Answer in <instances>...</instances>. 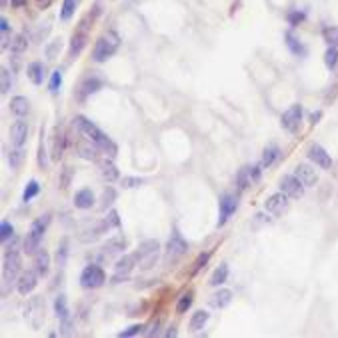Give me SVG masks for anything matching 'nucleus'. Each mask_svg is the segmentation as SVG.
Masks as SVG:
<instances>
[{"mask_svg":"<svg viewBox=\"0 0 338 338\" xmlns=\"http://www.w3.org/2000/svg\"><path fill=\"white\" fill-rule=\"evenodd\" d=\"M20 276V254L16 250H8L4 254L2 264V294H8V288L12 290V284L18 282Z\"/></svg>","mask_w":338,"mask_h":338,"instance_id":"obj_1","label":"nucleus"},{"mask_svg":"<svg viewBox=\"0 0 338 338\" xmlns=\"http://www.w3.org/2000/svg\"><path fill=\"white\" fill-rule=\"evenodd\" d=\"M48 224H50V214H44V216H40V218H36V220L32 222L28 234H26V238H24V252H26V254H36L38 252L40 240H42L44 230H46V226Z\"/></svg>","mask_w":338,"mask_h":338,"instance_id":"obj_2","label":"nucleus"},{"mask_svg":"<svg viewBox=\"0 0 338 338\" xmlns=\"http://www.w3.org/2000/svg\"><path fill=\"white\" fill-rule=\"evenodd\" d=\"M118 46H120V38H118V34H116V32H106V34H102V36L96 40L92 58L96 62H106V60L118 50Z\"/></svg>","mask_w":338,"mask_h":338,"instance_id":"obj_3","label":"nucleus"},{"mask_svg":"<svg viewBox=\"0 0 338 338\" xmlns=\"http://www.w3.org/2000/svg\"><path fill=\"white\" fill-rule=\"evenodd\" d=\"M136 254V260L140 270H151L154 264L158 262V256H160V245L158 240H144L142 245L138 246V250L134 252Z\"/></svg>","mask_w":338,"mask_h":338,"instance_id":"obj_4","label":"nucleus"},{"mask_svg":"<svg viewBox=\"0 0 338 338\" xmlns=\"http://www.w3.org/2000/svg\"><path fill=\"white\" fill-rule=\"evenodd\" d=\"M108 228H110V224H108L106 220H92V222H86V224L80 228V232H78V240L84 242V245L94 242V240H98Z\"/></svg>","mask_w":338,"mask_h":338,"instance_id":"obj_5","label":"nucleus"},{"mask_svg":"<svg viewBox=\"0 0 338 338\" xmlns=\"http://www.w3.org/2000/svg\"><path fill=\"white\" fill-rule=\"evenodd\" d=\"M104 282H106V274L98 264H88L80 274V284L84 288H100Z\"/></svg>","mask_w":338,"mask_h":338,"instance_id":"obj_6","label":"nucleus"},{"mask_svg":"<svg viewBox=\"0 0 338 338\" xmlns=\"http://www.w3.org/2000/svg\"><path fill=\"white\" fill-rule=\"evenodd\" d=\"M186 252H188L186 240L182 238V234H180L178 230H174V232L170 234L168 242H166V260H168V262H174V260H178L180 256H184Z\"/></svg>","mask_w":338,"mask_h":338,"instance_id":"obj_7","label":"nucleus"},{"mask_svg":"<svg viewBox=\"0 0 338 338\" xmlns=\"http://www.w3.org/2000/svg\"><path fill=\"white\" fill-rule=\"evenodd\" d=\"M26 318L30 322V326L38 330L40 326H42V322H44V301L40 298V296H32L30 301H28V306H26Z\"/></svg>","mask_w":338,"mask_h":338,"instance_id":"obj_8","label":"nucleus"},{"mask_svg":"<svg viewBox=\"0 0 338 338\" xmlns=\"http://www.w3.org/2000/svg\"><path fill=\"white\" fill-rule=\"evenodd\" d=\"M74 126H76V130L80 132V134H84L86 138H90V140H94L96 144H100L102 140H104V132L100 130L94 122H90V120H86L84 116H76L74 118Z\"/></svg>","mask_w":338,"mask_h":338,"instance_id":"obj_9","label":"nucleus"},{"mask_svg":"<svg viewBox=\"0 0 338 338\" xmlns=\"http://www.w3.org/2000/svg\"><path fill=\"white\" fill-rule=\"evenodd\" d=\"M280 190L288 198H302L304 194V184L296 174H286L280 180Z\"/></svg>","mask_w":338,"mask_h":338,"instance_id":"obj_10","label":"nucleus"},{"mask_svg":"<svg viewBox=\"0 0 338 338\" xmlns=\"http://www.w3.org/2000/svg\"><path fill=\"white\" fill-rule=\"evenodd\" d=\"M136 254H124L122 258H118L114 264V282H120V278H126L136 266Z\"/></svg>","mask_w":338,"mask_h":338,"instance_id":"obj_11","label":"nucleus"},{"mask_svg":"<svg viewBox=\"0 0 338 338\" xmlns=\"http://www.w3.org/2000/svg\"><path fill=\"white\" fill-rule=\"evenodd\" d=\"M38 270H24V272H20L18 276V282H16V288H18V292L22 296H26V294H30L34 288H36L38 284Z\"/></svg>","mask_w":338,"mask_h":338,"instance_id":"obj_12","label":"nucleus"},{"mask_svg":"<svg viewBox=\"0 0 338 338\" xmlns=\"http://www.w3.org/2000/svg\"><path fill=\"white\" fill-rule=\"evenodd\" d=\"M220 218H218V226H224L226 220L236 212V208H238V196L236 194H224L222 198H220Z\"/></svg>","mask_w":338,"mask_h":338,"instance_id":"obj_13","label":"nucleus"},{"mask_svg":"<svg viewBox=\"0 0 338 338\" xmlns=\"http://www.w3.org/2000/svg\"><path fill=\"white\" fill-rule=\"evenodd\" d=\"M266 212H270V214H274V216H282L286 210H288V196L284 194V192H278V194H272L268 200H266Z\"/></svg>","mask_w":338,"mask_h":338,"instance_id":"obj_14","label":"nucleus"},{"mask_svg":"<svg viewBox=\"0 0 338 338\" xmlns=\"http://www.w3.org/2000/svg\"><path fill=\"white\" fill-rule=\"evenodd\" d=\"M301 118H302V106L301 104H292L286 112L282 114L280 122L288 132H294L298 128V124H301Z\"/></svg>","mask_w":338,"mask_h":338,"instance_id":"obj_15","label":"nucleus"},{"mask_svg":"<svg viewBox=\"0 0 338 338\" xmlns=\"http://www.w3.org/2000/svg\"><path fill=\"white\" fill-rule=\"evenodd\" d=\"M308 158L322 170L332 168V158H330V154L324 151L322 146H318V144H312V146L308 148Z\"/></svg>","mask_w":338,"mask_h":338,"instance_id":"obj_16","label":"nucleus"},{"mask_svg":"<svg viewBox=\"0 0 338 338\" xmlns=\"http://www.w3.org/2000/svg\"><path fill=\"white\" fill-rule=\"evenodd\" d=\"M76 148H78V156L84 158V160H96L98 158V151H100V146L94 140H90V138L80 140Z\"/></svg>","mask_w":338,"mask_h":338,"instance_id":"obj_17","label":"nucleus"},{"mask_svg":"<svg viewBox=\"0 0 338 338\" xmlns=\"http://www.w3.org/2000/svg\"><path fill=\"white\" fill-rule=\"evenodd\" d=\"M294 174L301 178L304 186H314V184L318 182V174H316V170L312 168V166H308V164H296Z\"/></svg>","mask_w":338,"mask_h":338,"instance_id":"obj_18","label":"nucleus"},{"mask_svg":"<svg viewBox=\"0 0 338 338\" xmlns=\"http://www.w3.org/2000/svg\"><path fill=\"white\" fill-rule=\"evenodd\" d=\"M10 142L14 144V146H22L24 142H26V136H28V126H26V122L24 120H16L12 126H10Z\"/></svg>","mask_w":338,"mask_h":338,"instance_id":"obj_19","label":"nucleus"},{"mask_svg":"<svg viewBox=\"0 0 338 338\" xmlns=\"http://www.w3.org/2000/svg\"><path fill=\"white\" fill-rule=\"evenodd\" d=\"M124 248H126V240H124L122 236H114L110 240H106V245L102 246V254L108 258V256H112V254H122Z\"/></svg>","mask_w":338,"mask_h":338,"instance_id":"obj_20","label":"nucleus"},{"mask_svg":"<svg viewBox=\"0 0 338 338\" xmlns=\"http://www.w3.org/2000/svg\"><path fill=\"white\" fill-rule=\"evenodd\" d=\"M100 176H102L106 182H116V180L120 178V172H118L116 164H114L110 158H106V160L100 162Z\"/></svg>","mask_w":338,"mask_h":338,"instance_id":"obj_21","label":"nucleus"},{"mask_svg":"<svg viewBox=\"0 0 338 338\" xmlns=\"http://www.w3.org/2000/svg\"><path fill=\"white\" fill-rule=\"evenodd\" d=\"M86 40H88V32L78 28L76 34L72 36V42H70V58H78V54L82 52V48L86 46Z\"/></svg>","mask_w":338,"mask_h":338,"instance_id":"obj_22","label":"nucleus"},{"mask_svg":"<svg viewBox=\"0 0 338 338\" xmlns=\"http://www.w3.org/2000/svg\"><path fill=\"white\" fill-rule=\"evenodd\" d=\"M100 88H102V80L100 78H88V80H84L80 84V90H78V100H84L86 96L98 92Z\"/></svg>","mask_w":338,"mask_h":338,"instance_id":"obj_23","label":"nucleus"},{"mask_svg":"<svg viewBox=\"0 0 338 338\" xmlns=\"http://www.w3.org/2000/svg\"><path fill=\"white\" fill-rule=\"evenodd\" d=\"M94 204V194L90 188H82L74 194V206L80 210H86Z\"/></svg>","mask_w":338,"mask_h":338,"instance_id":"obj_24","label":"nucleus"},{"mask_svg":"<svg viewBox=\"0 0 338 338\" xmlns=\"http://www.w3.org/2000/svg\"><path fill=\"white\" fill-rule=\"evenodd\" d=\"M34 268L38 270L40 276H46L48 268H50V254L42 248H38V252L34 254Z\"/></svg>","mask_w":338,"mask_h":338,"instance_id":"obj_25","label":"nucleus"},{"mask_svg":"<svg viewBox=\"0 0 338 338\" xmlns=\"http://www.w3.org/2000/svg\"><path fill=\"white\" fill-rule=\"evenodd\" d=\"M64 138H66L64 132L60 130V128H54V134H52V148H50L54 160H60V158H62V152H64Z\"/></svg>","mask_w":338,"mask_h":338,"instance_id":"obj_26","label":"nucleus"},{"mask_svg":"<svg viewBox=\"0 0 338 338\" xmlns=\"http://www.w3.org/2000/svg\"><path fill=\"white\" fill-rule=\"evenodd\" d=\"M26 76L30 78V82L32 84H42V80H44V66H42V62H30L28 64V68H26Z\"/></svg>","mask_w":338,"mask_h":338,"instance_id":"obj_27","label":"nucleus"},{"mask_svg":"<svg viewBox=\"0 0 338 338\" xmlns=\"http://www.w3.org/2000/svg\"><path fill=\"white\" fill-rule=\"evenodd\" d=\"M230 301H232V292L226 290V288H222V290H218V292L212 294L210 306H214V308H226V306L230 304Z\"/></svg>","mask_w":338,"mask_h":338,"instance_id":"obj_28","label":"nucleus"},{"mask_svg":"<svg viewBox=\"0 0 338 338\" xmlns=\"http://www.w3.org/2000/svg\"><path fill=\"white\" fill-rule=\"evenodd\" d=\"M10 112L14 114V116H26L28 114V100L24 98V96H14L12 100H10Z\"/></svg>","mask_w":338,"mask_h":338,"instance_id":"obj_29","label":"nucleus"},{"mask_svg":"<svg viewBox=\"0 0 338 338\" xmlns=\"http://www.w3.org/2000/svg\"><path fill=\"white\" fill-rule=\"evenodd\" d=\"M208 316H210V314H208L206 310H198V312H194L192 318H190V324H188L190 330H192V332H200V330L204 328V324L208 322Z\"/></svg>","mask_w":338,"mask_h":338,"instance_id":"obj_30","label":"nucleus"},{"mask_svg":"<svg viewBox=\"0 0 338 338\" xmlns=\"http://www.w3.org/2000/svg\"><path fill=\"white\" fill-rule=\"evenodd\" d=\"M22 162H24V151H22V146H14L8 152V164L12 170H18L22 166Z\"/></svg>","mask_w":338,"mask_h":338,"instance_id":"obj_31","label":"nucleus"},{"mask_svg":"<svg viewBox=\"0 0 338 338\" xmlns=\"http://www.w3.org/2000/svg\"><path fill=\"white\" fill-rule=\"evenodd\" d=\"M54 312L60 320L70 316V310H68V302H66V296L64 294H58L57 301H54Z\"/></svg>","mask_w":338,"mask_h":338,"instance_id":"obj_32","label":"nucleus"},{"mask_svg":"<svg viewBox=\"0 0 338 338\" xmlns=\"http://www.w3.org/2000/svg\"><path fill=\"white\" fill-rule=\"evenodd\" d=\"M236 184H238V190H246L250 184H254V182H252V176H250V166H245V168L238 170V174H236Z\"/></svg>","mask_w":338,"mask_h":338,"instance_id":"obj_33","label":"nucleus"},{"mask_svg":"<svg viewBox=\"0 0 338 338\" xmlns=\"http://www.w3.org/2000/svg\"><path fill=\"white\" fill-rule=\"evenodd\" d=\"M226 278H228V266L226 264H220L214 272H212V276H210V284L212 286H220V284H224Z\"/></svg>","mask_w":338,"mask_h":338,"instance_id":"obj_34","label":"nucleus"},{"mask_svg":"<svg viewBox=\"0 0 338 338\" xmlns=\"http://www.w3.org/2000/svg\"><path fill=\"white\" fill-rule=\"evenodd\" d=\"M114 200H116V190L112 186H106L102 190V196H100V208L102 210L110 208L114 204Z\"/></svg>","mask_w":338,"mask_h":338,"instance_id":"obj_35","label":"nucleus"},{"mask_svg":"<svg viewBox=\"0 0 338 338\" xmlns=\"http://www.w3.org/2000/svg\"><path fill=\"white\" fill-rule=\"evenodd\" d=\"M38 192H40V184H38L36 180H30L26 188H24V192H22V200L24 202H30L34 196H38Z\"/></svg>","mask_w":338,"mask_h":338,"instance_id":"obj_36","label":"nucleus"},{"mask_svg":"<svg viewBox=\"0 0 338 338\" xmlns=\"http://www.w3.org/2000/svg\"><path fill=\"white\" fill-rule=\"evenodd\" d=\"M38 166L46 168L48 158H46V146H44V128H40V144H38Z\"/></svg>","mask_w":338,"mask_h":338,"instance_id":"obj_37","label":"nucleus"},{"mask_svg":"<svg viewBox=\"0 0 338 338\" xmlns=\"http://www.w3.org/2000/svg\"><path fill=\"white\" fill-rule=\"evenodd\" d=\"M286 44H288V48H290V50H292L296 57H304V54H306V48H304V46H302L301 42H298L296 38L292 36L290 32L286 34Z\"/></svg>","mask_w":338,"mask_h":338,"instance_id":"obj_38","label":"nucleus"},{"mask_svg":"<svg viewBox=\"0 0 338 338\" xmlns=\"http://www.w3.org/2000/svg\"><path fill=\"white\" fill-rule=\"evenodd\" d=\"M68 260V238H62L60 240V248L57 250V262L58 266H64Z\"/></svg>","mask_w":338,"mask_h":338,"instance_id":"obj_39","label":"nucleus"},{"mask_svg":"<svg viewBox=\"0 0 338 338\" xmlns=\"http://www.w3.org/2000/svg\"><path fill=\"white\" fill-rule=\"evenodd\" d=\"M26 46H28V42H26V38L22 36V34H16L14 40H10V50L14 54H22L26 50Z\"/></svg>","mask_w":338,"mask_h":338,"instance_id":"obj_40","label":"nucleus"},{"mask_svg":"<svg viewBox=\"0 0 338 338\" xmlns=\"http://www.w3.org/2000/svg\"><path fill=\"white\" fill-rule=\"evenodd\" d=\"M76 10V0H64L62 2V10H60V18L70 20Z\"/></svg>","mask_w":338,"mask_h":338,"instance_id":"obj_41","label":"nucleus"},{"mask_svg":"<svg viewBox=\"0 0 338 338\" xmlns=\"http://www.w3.org/2000/svg\"><path fill=\"white\" fill-rule=\"evenodd\" d=\"M338 62V48L336 46H328V50L324 52V64L328 68H334Z\"/></svg>","mask_w":338,"mask_h":338,"instance_id":"obj_42","label":"nucleus"},{"mask_svg":"<svg viewBox=\"0 0 338 338\" xmlns=\"http://www.w3.org/2000/svg\"><path fill=\"white\" fill-rule=\"evenodd\" d=\"M322 36H324V40L328 42V46H336V48H338V26H330V28H324Z\"/></svg>","mask_w":338,"mask_h":338,"instance_id":"obj_43","label":"nucleus"},{"mask_svg":"<svg viewBox=\"0 0 338 338\" xmlns=\"http://www.w3.org/2000/svg\"><path fill=\"white\" fill-rule=\"evenodd\" d=\"M276 156H278V148L276 146H270V148H266L262 154V168H268V166H272V162L276 160Z\"/></svg>","mask_w":338,"mask_h":338,"instance_id":"obj_44","label":"nucleus"},{"mask_svg":"<svg viewBox=\"0 0 338 338\" xmlns=\"http://www.w3.org/2000/svg\"><path fill=\"white\" fill-rule=\"evenodd\" d=\"M190 304H192V292L182 294L180 301H178V304H176V314H184L188 308H190Z\"/></svg>","mask_w":338,"mask_h":338,"instance_id":"obj_45","label":"nucleus"},{"mask_svg":"<svg viewBox=\"0 0 338 338\" xmlns=\"http://www.w3.org/2000/svg\"><path fill=\"white\" fill-rule=\"evenodd\" d=\"M12 236H14V226L10 224L8 220H2V224H0V238H2V242L6 245V240L12 238Z\"/></svg>","mask_w":338,"mask_h":338,"instance_id":"obj_46","label":"nucleus"},{"mask_svg":"<svg viewBox=\"0 0 338 338\" xmlns=\"http://www.w3.org/2000/svg\"><path fill=\"white\" fill-rule=\"evenodd\" d=\"M10 72H8V68H2L0 70V92L6 94L8 90H10Z\"/></svg>","mask_w":338,"mask_h":338,"instance_id":"obj_47","label":"nucleus"},{"mask_svg":"<svg viewBox=\"0 0 338 338\" xmlns=\"http://www.w3.org/2000/svg\"><path fill=\"white\" fill-rule=\"evenodd\" d=\"M60 50H62V42H60V40H52V42L48 44V48H46V58H48V60H57Z\"/></svg>","mask_w":338,"mask_h":338,"instance_id":"obj_48","label":"nucleus"},{"mask_svg":"<svg viewBox=\"0 0 338 338\" xmlns=\"http://www.w3.org/2000/svg\"><path fill=\"white\" fill-rule=\"evenodd\" d=\"M60 84H62V72H60V70H54V72H52V76H50V82H48V88H50V92H58Z\"/></svg>","mask_w":338,"mask_h":338,"instance_id":"obj_49","label":"nucleus"},{"mask_svg":"<svg viewBox=\"0 0 338 338\" xmlns=\"http://www.w3.org/2000/svg\"><path fill=\"white\" fill-rule=\"evenodd\" d=\"M142 324H132V326H128L126 330H122V332H118V336L120 338H128V336H136V334H140L142 332Z\"/></svg>","mask_w":338,"mask_h":338,"instance_id":"obj_50","label":"nucleus"},{"mask_svg":"<svg viewBox=\"0 0 338 338\" xmlns=\"http://www.w3.org/2000/svg\"><path fill=\"white\" fill-rule=\"evenodd\" d=\"M60 334H62V336H70V334H74V330H72V318H70V316L62 318V324H60Z\"/></svg>","mask_w":338,"mask_h":338,"instance_id":"obj_51","label":"nucleus"},{"mask_svg":"<svg viewBox=\"0 0 338 338\" xmlns=\"http://www.w3.org/2000/svg\"><path fill=\"white\" fill-rule=\"evenodd\" d=\"M288 22L292 24V26H296V24H301L302 20H304V12H298V10H294V12H288Z\"/></svg>","mask_w":338,"mask_h":338,"instance_id":"obj_52","label":"nucleus"},{"mask_svg":"<svg viewBox=\"0 0 338 338\" xmlns=\"http://www.w3.org/2000/svg\"><path fill=\"white\" fill-rule=\"evenodd\" d=\"M208 258H210V254L208 252H204V254H200L198 258H196V262H194V274L200 270V268H204V264L208 262Z\"/></svg>","mask_w":338,"mask_h":338,"instance_id":"obj_53","label":"nucleus"},{"mask_svg":"<svg viewBox=\"0 0 338 338\" xmlns=\"http://www.w3.org/2000/svg\"><path fill=\"white\" fill-rule=\"evenodd\" d=\"M138 184H142L140 178H132V176H124L122 178V188H134L138 186Z\"/></svg>","mask_w":338,"mask_h":338,"instance_id":"obj_54","label":"nucleus"},{"mask_svg":"<svg viewBox=\"0 0 338 338\" xmlns=\"http://www.w3.org/2000/svg\"><path fill=\"white\" fill-rule=\"evenodd\" d=\"M106 222H108L110 226H114V228H118V226H120V218H118V212H116V210H110V212H108Z\"/></svg>","mask_w":338,"mask_h":338,"instance_id":"obj_55","label":"nucleus"},{"mask_svg":"<svg viewBox=\"0 0 338 338\" xmlns=\"http://www.w3.org/2000/svg\"><path fill=\"white\" fill-rule=\"evenodd\" d=\"M70 176H72V168L66 166V168H64V174H62V188H66L70 184Z\"/></svg>","mask_w":338,"mask_h":338,"instance_id":"obj_56","label":"nucleus"},{"mask_svg":"<svg viewBox=\"0 0 338 338\" xmlns=\"http://www.w3.org/2000/svg\"><path fill=\"white\" fill-rule=\"evenodd\" d=\"M158 324H160V322L156 320V322L152 324V328H151V330H146V336H152V334H156V332H158Z\"/></svg>","mask_w":338,"mask_h":338,"instance_id":"obj_57","label":"nucleus"},{"mask_svg":"<svg viewBox=\"0 0 338 338\" xmlns=\"http://www.w3.org/2000/svg\"><path fill=\"white\" fill-rule=\"evenodd\" d=\"M0 28H2V32H8V20L6 18L0 20Z\"/></svg>","mask_w":338,"mask_h":338,"instance_id":"obj_58","label":"nucleus"},{"mask_svg":"<svg viewBox=\"0 0 338 338\" xmlns=\"http://www.w3.org/2000/svg\"><path fill=\"white\" fill-rule=\"evenodd\" d=\"M52 0H36V4H38V8H46L48 4H50Z\"/></svg>","mask_w":338,"mask_h":338,"instance_id":"obj_59","label":"nucleus"},{"mask_svg":"<svg viewBox=\"0 0 338 338\" xmlns=\"http://www.w3.org/2000/svg\"><path fill=\"white\" fill-rule=\"evenodd\" d=\"M24 4H26V0H12V6H16V8H18V6H24Z\"/></svg>","mask_w":338,"mask_h":338,"instance_id":"obj_60","label":"nucleus"},{"mask_svg":"<svg viewBox=\"0 0 338 338\" xmlns=\"http://www.w3.org/2000/svg\"><path fill=\"white\" fill-rule=\"evenodd\" d=\"M166 336H168V338L170 336H172V338L176 336V330H174V326H172V330H166Z\"/></svg>","mask_w":338,"mask_h":338,"instance_id":"obj_61","label":"nucleus"}]
</instances>
